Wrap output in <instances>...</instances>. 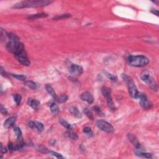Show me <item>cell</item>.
Masks as SVG:
<instances>
[{"label": "cell", "instance_id": "1", "mask_svg": "<svg viewBox=\"0 0 159 159\" xmlns=\"http://www.w3.org/2000/svg\"><path fill=\"white\" fill-rule=\"evenodd\" d=\"M52 1L49 0H38V1H24L17 3L13 6V8L21 9L24 8H39L44 7L52 3Z\"/></svg>", "mask_w": 159, "mask_h": 159}, {"label": "cell", "instance_id": "2", "mask_svg": "<svg viewBox=\"0 0 159 159\" xmlns=\"http://www.w3.org/2000/svg\"><path fill=\"white\" fill-rule=\"evenodd\" d=\"M130 65L136 67H143L149 63V60L144 55H130L127 59Z\"/></svg>", "mask_w": 159, "mask_h": 159}, {"label": "cell", "instance_id": "3", "mask_svg": "<svg viewBox=\"0 0 159 159\" xmlns=\"http://www.w3.org/2000/svg\"><path fill=\"white\" fill-rule=\"evenodd\" d=\"M122 78L127 85L129 93L131 96V97H133V98H138L139 93L138 91L136 85H135V83L134 82L133 80L130 77L126 75V74H122Z\"/></svg>", "mask_w": 159, "mask_h": 159}, {"label": "cell", "instance_id": "4", "mask_svg": "<svg viewBox=\"0 0 159 159\" xmlns=\"http://www.w3.org/2000/svg\"><path fill=\"white\" fill-rule=\"evenodd\" d=\"M141 78H142V80H143L145 83L150 85L152 90L155 91H157V90H158L157 85L156 83L155 80H154V78L151 77L148 73L144 72V73H142L141 75Z\"/></svg>", "mask_w": 159, "mask_h": 159}, {"label": "cell", "instance_id": "5", "mask_svg": "<svg viewBox=\"0 0 159 159\" xmlns=\"http://www.w3.org/2000/svg\"><path fill=\"white\" fill-rule=\"evenodd\" d=\"M101 93L103 95V96L106 98L107 104H108V106H109L110 109L111 110L115 109V106H114L113 101L112 99V96H111V90L109 88L103 87L101 88Z\"/></svg>", "mask_w": 159, "mask_h": 159}, {"label": "cell", "instance_id": "6", "mask_svg": "<svg viewBox=\"0 0 159 159\" xmlns=\"http://www.w3.org/2000/svg\"><path fill=\"white\" fill-rule=\"evenodd\" d=\"M96 126L99 129L105 132L106 133H112L114 131V127L112 125L108 123V122L103 121V120H99L96 123Z\"/></svg>", "mask_w": 159, "mask_h": 159}, {"label": "cell", "instance_id": "7", "mask_svg": "<svg viewBox=\"0 0 159 159\" xmlns=\"http://www.w3.org/2000/svg\"><path fill=\"white\" fill-rule=\"evenodd\" d=\"M138 98L140 99V105L144 109H150L152 107V103L148 100L146 95L139 93Z\"/></svg>", "mask_w": 159, "mask_h": 159}, {"label": "cell", "instance_id": "8", "mask_svg": "<svg viewBox=\"0 0 159 159\" xmlns=\"http://www.w3.org/2000/svg\"><path fill=\"white\" fill-rule=\"evenodd\" d=\"M70 72L72 75L77 77V76H79L83 73V69L82 67L80 66V65L72 64L71 65L70 67Z\"/></svg>", "mask_w": 159, "mask_h": 159}, {"label": "cell", "instance_id": "9", "mask_svg": "<svg viewBox=\"0 0 159 159\" xmlns=\"http://www.w3.org/2000/svg\"><path fill=\"white\" fill-rule=\"evenodd\" d=\"M80 98H81V99H82L83 101L87 102L89 104H91L92 102H93V100H94L93 96V95H91V93L88 91L83 93L81 95V96H80Z\"/></svg>", "mask_w": 159, "mask_h": 159}, {"label": "cell", "instance_id": "10", "mask_svg": "<svg viewBox=\"0 0 159 159\" xmlns=\"http://www.w3.org/2000/svg\"><path fill=\"white\" fill-rule=\"evenodd\" d=\"M127 137H128L129 140L131 142V143L133 144L135 147H136V148H137V149H138V150L141 149V145L139 142V141H138L137 139V138L136 137L134 136L133 134H129L128 136H127Z\"/></svg>", "mask_w": 159, "mask_h": 159}, {"label": "cell", "instance_id": "11", "mask_svg": "<svg viewBox=\"0 0 159 159\" xmlns=\"http://www.w3.org/2000/svg\"><path fill=\"white\" fill-rule=\"evenodd\" d=\"M69 111L73 116L77 118H81L82 117V114L80 112V111L75 106H71L69 108Z\"/></svg>", "mask_w": 159, "mask_h": 159}, {"label": "cell", "instance_id": "12", "mask_svg": "<svg viewBox=\"0 0 159 159\" xmlns=\"http://www.w3.org/2000/svg\"><path fill=\"white\" fill-rule=\"evenodd\" d=\"M16 121V117H9L8 119H7L6 120V121L4 123V127L6 129H9L10 127H11L13 126V124H14Z\"/></svg>", "mask_w": 159, "mask_h": 159}, {"label": "cell", "instance_id": "13", "mask_svg": "<svg viewBox=\"0 0 159 159\" xmlns=\"http://www.w3.org/2000/svg\"><path fill=\"white\" fill-rule=\"evenodd\" d=\"M28 105L30 106L31 108H33L34 109H38L39 107L40 106V102L38 101L36 99H29L27 101Z\"/></svg>", "mask_w": 159, "mask_h": 159}, {"label": "cell", "instance_id": "14", "mask_svg": "<svg viewBox=\"0 0 159 159\" xmlns=\"http://www.w3.org/2000/svg\"><path fill=\"white\" fill-rule=\"evenodd\" d=\"M135 154H136V155L137 156V157H141V158H151L152 157V155L151 154L143 152H141L140 151H135Z\"/></svg>", "mask_w": 159, "mask_h": 159}, {"label": "cell", "instance_id": "15", "mask_svg": "<svg viewBox=\"0 0 159 159\" xmlns=\"http://www.w3.org/2000/svg\"><path fill=\"white\" fill-rule=\"evenodd\" d=\"M24 85L27 87H29V88L32 89V90H37L38 88V84L32 81H29V80L25 81Z\"/></svg>", "mask_w": 159, "mask_h": 159}, {"label": "cell", "instance_id": "16", "mask_svg": "<svg viewBox=\"0 0 159 159\" xmlns=\"http://www.w3.org/2000/svg\"><path fill=\"white\" fill-rule=\"evenodd\" d=\"M45 89H46V90H47V91L48 92L49 94L50 95L52 96L53 99H55L56 98H57V95H56L55 92L54 90H53L52 87L50 85H46Z\"/></svg>", "mask_w": 159, "mask_h": 159}, {"label": "cell", "instance_id": "17", "mask_svg": "<svg viewBox=\"0 0 159 159\" xmlns=\"http://www.w3.org/2000/svg\"><path fill=\"white\" fill-rule=\"evenodd\" d=\"M65 136H66L67 137H68V139H72L73 141H77L78 138L77 134L73 133V132L70 131V130L65 132Z\"/></svg>", "mask_w": 159, "mask_h": 159}, {"label": "cell", "instance_id": "18", "mask_svg": "<svg viewBox=\"0 0 159 159\" xmlns=\"http://www.w3.org/2000/svg\"><path fill=\"white\" fill-rule=\"evenodd\" d=\"M48 16V14L46 13H40V14H33L31 15L28 17V19H31V20H34V19H39V18H43V17H46Z\"/></svg>", "mask_w": 159, "mask_h": 159}, {"label": "cell", "instance_id": "19", "mask_svg": "<svg viewBox=\"0 0 159 159\" xmlns=\"http://www.w3.org/2000/svg\"><path fill=\"white\" fill-rule=\"evenodd\" d=\"M68 97L67 95H62L60 96H57V98H56L55 100L57 102L59 103H63V102H65L67 101L68 100Z\"/></svg>", "mask_w": 159, "mask_h": 159}, {"label": "cell", "instance_id": "20", "mask_svg": "<svg viewBox=\"0 0 159 159\" xmlns=\"http://www.w3.org/2000/svg\"><path fill=\"white\" fill-rule=\"evenodd\" d=\"M50 108L51 111L53 114H58L59 113V111H60V109H59L58 105L57 104L54 103V102H51V103L50 104Z\"/></svg>", "mask_w": 159, "mask_h": 159}, {"label": "cell", "instance_id": "21", "mask_svg": "<svg viewBox=\"0 0 159 159\" xmlns=\"http://www.w3.org/2000/svg\"><path fill=\"white\" fill-rule=\"evenodd\" d=\"M17 60L20 62L21 64H23L25 66H29L31 64L30 61L28 60L27 58H25V57H20V58H17Z\"/></svg>", "mask_w": 159, "mask_h": 159}, {"label": "cell", "instance_id": "22", "mask_svg": "<svg viewBox=\"0 0 159 159\" xmlns=\"http://www.w3.org/2000/svg\"><path fill=\"white\" fill-rule=\"evenodd\" d=\"M59 123H60L61 125L63 126V127H65L66 129H68V130H70V129H72V126H71V124H69L68 122L65 121V120L63 119H60L59 120Z\"/></svg>", "mask_w": 159, "mask_h": 159}, {"label": "cell", "instance_id": "23", "mask_svg": "<svg viewBox=\"0 0 159 159\" xmlns=\"http://www.w3.org/2000/svg\"><path fill=\"white\" fill-rule=\"evenodd\" d=\"M8 38L10 39V41L12 42H20V39L17 35L13 33L8 34Z\"/></svg>", "mask_w": 159, "mask_h": 159}, {"label": "cell", "instance_id": "24", "mask_svg": "<svg viewBox=\"0 0 159 159\" xmlns=\"http://www.w3.org/2000/svg\"><path fill=\"white\" fill-rule=\"evenodd\" d=\"M14 131L16 134V137L17 139H22V131L18 127H15L14 128Z\"/></svg>", "mask_w": 159, "mask_h": 159}, {"label": "cell", "instance_id": "25", "mask_svg": "<svg viewBox=\"0 0 159 159\" xmlns=\"http://www.w3.org/2000/svg\"><path fill=\"white\" fill-rule=\"evenodd\" d=\"M83 112L85 114V115L88 117V118H89L90 119L93 120V115L92 114V113L90 111V109H88V108H84L83 109Z\"/></svg>", "mask_w": 159, "mask_h": 159}, {"label": "cell", "instance_id": "26", "mask_svg": "<svg viewBox=\"0 0 159 159\" xmlns=\"http://www.w3.org/2000/svg\"><path fill=\"white\" fill-rule=\"evenodd\" d=\"M13 98H14V101L17 104V105H20L21 102L22 100V96L19 94H14L13 95Z\"/></svg>", "mask_w": 159, "mask_h": 159}, {"label": "cell", "instance_id": "27", "mask_svg": "<svg viewBox=\"0 0 159 159\" xmlns=\"http://www.w3.org/2000/svg\"><path fill=\"white\" fill-rule=\"evenodd\" d=\"M71 17V15L70 14H60V15L57 16L55 17H53V19H54V20H60V19L68 18V17Z\"/></svg>", "mask_w": 159, "mask_h": 159}, {"label": "cell", "instance_id": "28", "mask_svg": "<svg viewBox=\"0 0 159 159\" xmlns=\"http://www.w3.org/2000/svg\"><path fill=\"white\" fill-rule=\"evenodd\" d=\"M13 78H15L17 80H21V81H26V77L23 75H16V74H11V75Z\"/></svg>", "mask_w": 159, "mask_h": 159}, {"label": "cell", "instance_id": "29", "mask_svg": "<svg viewBox=\"0 0 159 159\" xmlns=\"http://www.w3.org/2000/svg\"><path fill=\"white\" fill-rule=\"evenodd\" d=\"M105 75L107 77H108V78H109V80H111V81H116L117 80V77L116 76L113 75V74L110 73L106 72V71H105Z\"/></svg>", "mask_w": 159, "mask_h": 159}, {"label": "cell", "instance_id": "30", "mask_svg": "<svg viewBox=\"0 0 159 159\" xmlns=\"http://www.w3.org/2000/svg\"><path fill=\"white\" fill-rule=\"evenodd\" d=\"M83 133L87 135L89 137L93 136V131H92L91 129L89 127H86L83 129Z\"/></svg>", "mask_w": 159, "mask_h": 159}, {"label": "cell", "instance_id": "31", "mask_svg": "<svg viewBox=\"0 0 159 159\" xmlns=\"http://www.w3.org/2000/svg\"><path fill=\"white\" fill-rule=\"evenodd\" d=\"M38 151H39L40 152L43 153V154H49L50 152V151L48 149V148H46L45 147L42 146V145H41V146L39 147Z\"/></svg>", "mask_w": 159, "mask_h": 159}, {"label": "cell", "instance_id": "32", "mask_svg": "<svg viewBox=\"0 0 159 159\" xmlns=\"http://www.w3.org/2000/svg\"><path fill=\"white\" fill-rule=\"evenodd\" d=\"M35 128L38 129L39 131H42L43 129H44V125L42 123H40V122H35Z\"/></svg>", "mask_w": 159, "mask_h": 159}, {"label": "cell", "instance_id": "33", "mask_svg": "<svg viewBox=\"0 0 159 159\" xmlns=\"http://www.w3.org/2000/svg\"><path fill=\"white\" fill-rule=\"evenodd\" d=\"M49 154H50V155L54 156V157H57V158H63V156L61 155L60 154H59V153L56 152L50 151Z\"/></svg>", "mask_w": 159, "mask_h": 159}, {"label": "cell", "instance_id": "34", "mask_svg": "<svg viewBox=\"0 0 159 159\" xmlns=\"http://www.w3.org/2000/svg\"><path fill=\"white\" fill-rule=\"evenodd\" d=\"M8 148L10 149V151H16V145L15 144H13L12 142H10V143L8 144Z\"/></svg>", "mask_w": 159, "mask_h": 159}, {"label": "cell", "instance_id": "35", "mask_svg": "<svg viewBox=\"0 0 159 159\" xmlns=\"http://www.w3.org/2000/svg\"><path fill=\"white\" fill-rule=\"evenodd\" d=\"M93 109H94V111H95V112H96L97 114H98L99 115V114H102V113L101 112V109L99 108L98 106H95L93 107Z\"/></svg>", "mask_w": 159, "mask_h": 159}, {"label": "cell", "instance_id": "36", "mask_svg": "<svg viewBox=\"0 0 159 159\" xmlns=\"http://www.w3.org/2000/svg\"><path fill=\"white\" fill-rule=\"evenodd\" d=\"M0 110H1V113L4 114V115H6V114H8V111H7V109L3 106V105H1V109Z\"/></svg>", "mask_w": 159, "mask_h": 159}, {"label": "cell", "instance_id": "37", "mask_svg": "<svg viewBox=\"0 0 159 159\" xmlns=\"http://www.w3.org/2000/svg\"><path fill=\"white\" fill-rule=\"evenodd\" d=\"M28 126H29V127H31V128H32V129L35 128V122L30 121V122H29V124H28Z\"/></svg>", "mask_w": 159, "mask_h": 159}, {"label": "cell", "instance_id": "38", "mask_svg": "<svg viewBox=\"0 0 159 159\" xmlns=\"http://www.w3.org/2000/svg\"><path fill=\"white\" fill-rule=\"evenodd\" d=\"M1 152L2 154H5L7 152V149L3 146V144H1Z\"/></svg>", "mask_w": 159, "mask_h": 159}, {"label": "cell", "instance_id": "39", "mask_svg": "<svg viewBox=\"0 0 159 159\" xmlns=\"http://www.w3.org/2000/svg\"><path fill=\"white\" fill-rule=\"evenodd\" d=\"M151 12L153 13V14H155L156 16H158V10H152Z\"/></svg>", "mask_w": 159, "mask_h": 159}]
</instances>
